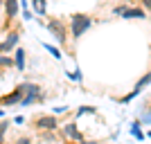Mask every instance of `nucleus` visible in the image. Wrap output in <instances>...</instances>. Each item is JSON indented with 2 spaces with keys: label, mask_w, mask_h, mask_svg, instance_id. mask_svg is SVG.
<instances>
[{
  "label": "nucleus",
  "mask_w": 151,
  "mask_h": 144,
  "mask_svg": "<svg viewBox=\"0 0 151 144\" xmlns=\"http://www.w3.org/2000/svg\"><path fill=\"white\" fill-rule=\"evenodd\" d=\"M63 135H65L68 140H72V142H81V140H83L81 131L77 128V124H75V122H70V124H65V126H63Z\"/></svg>",
  "instance_id": "8"
},
{
  "label": "nucleus",
  "mask_w": 151,
  "mask_h": 144,
  "mask_svg": "<svg viewBox=\"0 0 151 144\" xmlns=\"http://www.w3.org/2000/svg\"><path fill=\"white\" fill-rule=\"evenodd\" d=\"M83 144H99V142H83Z\"/></svg>",
  "instance_id": "19"
},
{
  "label": "nucleus",
  "mask_w": 151,
  "mask_h": 144,
  "mask_svg": "<svg viewBox=\"0 0 151 144\" xmlns=\"http://www.w3.org/2000/svg\"><path fill=\"white\" fill-rule=\"evenodd\" d=\"M149 83H151V72H147V75L142 77V79H140L138 83H135V88H133V90H131V92H129V95H126V97H122L120 101H122V104H129V101H131L133 97H138V95L142 92V90H145V88L149 86Z\"/></svg>",
  "instance_id": "5"
},
{
  "label": "nucleus",
  "mask_w": 151,
  "mask_h": 144,
  "mask_svg": "<svg viewBox=\"0 0 151 144\" xmlns=\"http://www.w3.org/2000/svg\"><path fill=\"white\" fill-rule=\"evenodd\" d=\"M12 65H14L12 57H5V54H0V68H12Z\"/></svg>",
  "instance_id": "13"
},
{
  "label": "nucleus",
  "mask_w": 151,
  "mask_h": 144,
  "mask_svg": "<svg viewBox=\"0 0 151 144\" xmlns=\"http://www.w3.org/2000/svg\"><path fill=\"white\" fill-rule=\"evenodd\" d=\"M113 14L115 16H122V18H138V20H145L147 18V14L142 11V9H135V7H113Z\"/></svg>",
  "instance_id": "4"
},
{
  "label": "nucleus",
  "mask_w": 151,
  "mask_h": 144,
  "mask_svg": "<svg viewBox=\"0 0 151 144\" xmlns=\"http://www.w3.org/2000/svg\"><path fill=\"white\" fill-rule=\"evenodd\" d=\"M23 18H25V20H32V11L27 9V5H25V9H23Z\"/></svg>",
  "instance_id": "16"
},
{
  "label": "nucleus",
  "mask_w": 151,
  "mask_h": 144,
  "mask_svg": "<svg viewBox=\"0 0 151 144\" xmlns=\"http://www.w3.org/2000/svg\"><path fill=\"white\" fill-rule=\"evenodd\" d=\"M79 144H83V140H81V142H79Z\"/></svg>",
  "instance_id": "22"
},
{
  "label": "nucleus",
  "mask_w": 151,
  "mask_h": 144,
  "mask_svg": "<svg viewBox=\"0 0 151 144\" xmlns=\"http://www.w3.org/2000/svg\"><path fill=\"white\" fill-rule=\"evenodd\" d=\"M32 5H34V11H36L38 16H45V14H47V2H45V0H32Z\"/></svg>",
  "instance_id": "10"
},
{
  "label": "nucleus",
  "mask_w": 151,
  "mask_h": 144,
  "mask_svg": "<svg viewBox=\"0 0 151 144\" xmlns=\"http://www.w3.org/2000/svg\"><path fill=\"white\" fill-rule=\"evenodd\" d=\"M34 126H36L38 131H57L59 128V119L54 115H38L34 119Z\"/></svg>",
  "instance_id": "3"
},
{
  "label": "nucleus",
  "mask_w": 151,
  "mask_h": 144,
  "mask_svg": "<svg viewBox=\"0 0 151 144\" xmlns=\"http://www.w3.org/2000/svg\"><path fill=\"white\" fill-rule=\"evenodd\" d=\"M18 36H20L18 32H9V34H7V38L0 43V54H7L9 50H14V47H16V43H18Z\"/></svg>",
  "instance_id": "6"
},
{
  "label": "nucleus",
  "mask_w": 151,
  "mask_h": 144,
  "mask_svg": "<svg viewBox=\"0 0 151 144\" xmlns=\"http://www.w3.org/2000/svg\"><path fill=\"white\" fill-rule=\"evenodd\" d=\"M5 11H7V18L9 20L16 18V14H18V0H5Z\"/></svg>",
  "instance_id": "9"
},
{
  "label": "nucleus",
  "mask_w": 151,
  "mask_h": 144,
  "mask_svg": "<svg viewBox=\"0 0 151 144\" xmlns=\"http://www.w3.org/2000/svg\"><path fill=\"white\" fill-rule=\"evenodd\" d=\"M142 5H145V9H151V0H142Z\"/></svg>",
  "instance_id": "18"
},
{
  "label": "nucleus",
  "mask_w": 151,
  "mask_h": 144,
  "mask_svg": "<svg viewBox=\"0 0 151 144\" xmlns=\"http://www.w3.org/2000/svg\"><path fill=\"white\" fill-rule=\"evenodd\" d=\"M131 133H133V135H135L138 140H145V133L140 131V122H135V124L131 126Z\"/></svg>",
  "instance_id": "12"
},
{
  "label": "nucleus",
  "mask_w": 151,
  "mask_h": 144,
  "mask_svg": "<svg viewBox=\"0 0 151 144\" xmlns=\"http://www.w3.org/2000/svg\"><path fill=\"white\" fill-rule=\"evenodd\" d=\"M9 128V122H2L0 124V144H5V131Z\"/></svg>",
  "instance_id": "14"
},
{
  "label": "nucleus",
  "mask_w": 151,
  "mask_h": 144,
  "mask_svg": "<svg viewBox=\"0 0 151 144\" xmlns=\"http://www.w3.org/2000/svg\"><path fill=\"white\" fill-rule=\"evenodd\" d=\"M43 25L47 27V32H50L52 36L57 38V43H61V45L68 43V27H65V23H63V18H59V16H50L47 23H43Z\"/></svg>",
  "instance_id": "2"
},
{
  "label": "nucleus",
  "mask_w": 151,
  "mask_h": 144,
  "mask_svg": "<svg viewBox=\"0 0 151 144\" xmlns=\"http://www.w3.org/2000/svg\"><path fill=\"white\" fill-rule=\"evenodd\" d=\"M16 68L18 70H25V50H16Z\"/></svg>",
  "instance_id": "11"
},
{
  "label": "nucleus",
  "mask_w": 151,
  "mask_h": 144,
  "mask_svg": "<svg viewBox=\"0 0 151 144\" xmlns=\"http://www.w3.org/2000/svg\"><path fill=\"white\" fill-rule=\"evenodd\" d=\"M2 115H5V113H2V110H0V117H2Z\"/></svg>",
  "instance_id": "20"
},
{
  "label": "nucleus",
  "mask_w": 151,
  "mask_h": 144,
  "mask_svg": "<svg viewBox=\"0 0 151 144\" xmlns=\"http://www.w3.org/2000/svg\"><path fill=\"white\" fill-rule=\"evenodd\" d=\"M149 138H151V131H149Z\"/></svg>",
  "instance_id": "21"
},
{
  "label": "nucleus",
  "mask_w": 151,
  "mask_h": 144,
  "mask_svg": "<svg viewBox=\"0 0 151 144\" xmlns=\"http://www.w3.org/2000/svg\"><path fill=\"white\" fill-rule=\"evenodd\" d=\"M45 50H47V52H52V54H54V59H61V52H59L57 47H54V45H47V43H45Z\"/></svg>",
  "instance_id": "15"
},
{
  "label": "nucleus",
  "mask_w": 151,
  "mask_h": 144,
  "mask_svg": "<svg viewBox=\"0 0 151 144\" xmlns=\"http://www.w3.org/2000/svg\"><path fill=\"white\" fill-rule=\"evenodd\" d=\"M16 144H32V140L29 138H18V140H16Z\"/></svg>",
  "instance_id": "17"
},
{
  "label": "nucleus",
  "mask_w": 151,
  "mask_h": 144,
  "mask_svg": "<svg viewBox=\"0 0 151 144\" xmlns=\"http://www.w3.org/2000/svg\"><path fill=\"white\" fill-rule=\"evenodd\" d=\"M90 25H93V16L90 14H72L70 16V34H72V38H81V34H86V32L90 29Z\"/></svg>",
  "instance_id": "1"
},
{
  "label": "nucleus",
  "mask_w": 151,
  "mask_h": 144,
  "mask_svg": "<svg viewBox=\"0 0 151 144\" xmlns=\"http://www.w3.org/2000/svg\"><path fill=\"white\" fill-rule=\"evenodd\" d=\"M23 95H25V86H18V88H16V90H14L12 95H5V97H2L0 101H2L5 106H12V104H20Z\"/></svg>",
  "instance_id": "7"
}]
</instances>
